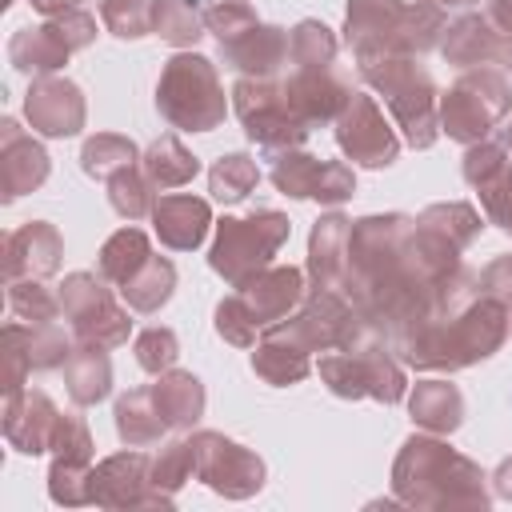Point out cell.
Instances as JSON below:
<instances>
[{
    "label": "cell",
    "instance_id": "obj_1",
    "mask_svg": "<svg viewBox=\"0 0 512 512\" xmlns=\"http://www.w3.org/2000/svg\"><path fill=\"white\" fill-rule=\"evenodd\" d=\"M412 228L416 216L408 212H380L352 220L344 296L352 300L360 320L380 340H388V348L424 316H432L436 304L444 300V288L452 284L424 268L412 244Z\"/></svg>",
    "mask_w": 512,
    "mask_h": 512
},
{
    "label": "cell",
    "instance_id": "obj_2",
    "mask_svg": "<svg viewBox=\"0 0 512 512\" xmlns=\"http://www.w3.org/2000/svg\"><path fill=\"white\" fill-rule=\"evenodd\" d=\"M508 312L496 296L480 292V272L460 268L444 288V300L432 316L392 340V352L404 368L416 372H460L496 356L508 340Z\"/></svg>",
    "mask_w": 512,
    "mask_h": 512
},
{
    "label": "cell",
    "instance_id": "obj_3",
    "mask_svg": "<svg viewBox=\"0 0 512 512\" xmlns=\"http://www.w3.org/2000/svg\"><path fill=\"white\" fill-rule=\"evenodd\" d=\"M392 496L408 508H488V476L436 432H412L392 460Z\"/></svg>",
    "mask_w": 512,
    "mask_h": 512
},
{
    "label": "cell",
    "instance_id": "obj_4",
    "mask_svg": "<svg viewBox=\"0 0 512 512\" xmlns=\"http://www.w3.org/2000/svg\"><path fill=\"white\" fill-rule=\"evenodd\" d=\"M360 80L384 100L396 128L404 132V144L424 152L440 136V88L432 72L420 64V56H376L356 60Z\"/></svg>",
    "mask_w": 512,
    "mask_h": 512
},
{
    "label": "cell",
    "instance_id": "obj_5",
    "mask_svg": "<svg viewBox=\"0 0 512 512\" xmlns=\"http://www.w3.org/2000/svg\"><path fill=\"white\" fill-rule=\"evenodd\" d=\"M156 112L180 132H212L228 116V96L220 72L208 56L180 48L164 60L156 80Z\"/></svg>",
    "mask_w": 512,
    "mask_h": 512
},
{
    "label": "cell",
    "instance_id": "obj_6",
    "mask_svg": "<svg viewBox=\"0 0 512 512\" xmlns=\"http://www.w3.org/2000/svg\"><path fill=\"white\" fill-rule=\"evenodd\" d=\"M316 372H320L324 388L340 400H364L368 396V400H380V404H400L408 396L404 364L396 360L388 340H380L376 332H368L352 348L324 352Z\"/></svg>",
    "mask_w": 512,
    "mask_h": 512
},
{
    "label": "cell",
    "instance_id": "obj_7",
    "mask_svg": "<svg viewBox=\"0 0 512 512\" xmlns=\"http://www.w3.org/2000/svg\"><path fill=\"white\" fill-rule=\"evenodd\" d=\"M288 232H292V220L276 208H256L248 216H224V220H216L208 268L216 276H224V284L236 288L272 264V256L284 248Z\"/></svg>",
    "mask_w": 512,
    "mask_h": 512
},
{
    "label": "cell",
    "instance_id": "obj_8",
    "mask_svg": "<svg viewBox=\"0 0 512 512\" xmlns=\"http://www.w3.org/2000/svg\"><path fill=\"white\" fill-rule=\"evenodd\" d=\"M512 112V84L496 64L468 68L448 92H440V132L456 144L488 140L492 128Z\"/></svg>",
    "mask_w": 512,
    "mask_h": 512
},
{
    "label": "cell",
    "instance_id": "obj_9",
    "mask_svg": "<svg viewBox=\"0 0 512 512\" xmlns=\"http://www.w3.org/2000/svg\"><path fill=\"white\" fill-rule=\"evenodd\" d=\"M232 112L244 124V136L252 144H260L268 156L272 152H288V148H304L308 140V124L296 116V108L288 104V92L276 80H252V76H236L232 84Z\"/></svg>",
    "mask_w": 512,
    "mask_h": 512
},
{
    "label": "cell",
    "instance_id": "obj_10",
    "mask_svg": "<svg viewBox=\"0 0 512 512\" xmlns=\"http://www.w3.org/2000/svg\"><path fill=\"white\" fill-rule=\"evenodd\" d=\"M60 312L76 336V344H100L120 348L132 336V320L124 304H116L108 280L100 272H68L60 284Z\"/></svg>",
    "mask_w": 512,
    "mask_h": 512
},
{
    "label": "cell",
    "instance_id": "obj_11",
    "mask_svg": "<svg viewBox=\"0 0 512 512\" xmlns=\"http://www.w3.org/2000/svg\"><path fill=\"white\" fill-rule=\"evenodd\" d=\"M272 328L280 336H288L304 352L352 348V344H360L372 332L360 320V312L352 308V300L344 292H328V288H308V296L300 300V308L292 316H284L280 324H272Z\"/></svg>",
    "mask_w": 512,
    "mask_h": 512
},
{
    "label": "cell",
    "instance_id": "obj_12",
    "mask_svg": "<svg viewBox=\"0 0 512 512\" xmlns=\"http://www.w3.org/2000/svg\"><path fill=\"white\" fill-rule=\"evenodd\" d=\"M188 444H192V460H196V480L208 484L216 496L248 500L264 488L268 468L252 448L228 440L224 432H208V428L192 432Z\"/></svg>",
    "mask_w": 512,
    "mask_h": 512
},
{
    "label": "cell",
    "instance_id": "obj_13",
    "mask_svg": "<svg viewBox=\"0 0 512 512\" xmlns=\"http://www.w3.org/2000/svg\"><path fill=\"white\" fill-rule=\"evenodd\" d=\"M268 180L280 196L288 200H316V204H344L356 196V172L344 160H320L304 148H288V152H272L268 156Z\"/></svg>",
    "mask_w": 512,
    "mask_h": 512
},
{
    "label": "cell",
    "instance_id": "obj_14",
    "mask_svg": "<svg viewBox=\"0 0 512 512\" xmlns=\"http://www.w3.org/2000/svg\"><path fill=\"white\" fill-rule=\"evenodd\" d=\"M408 12L404 0H348L344 4V44L352 60L412 56L408 52Z\"/></svg>",
    "mask_w": 512,
    "mask_h": 512
},
{
    "label": "cell",
    "instance_id": "obj_15",
    "mask_svg": "<svg viewBox=\"0 0 512 512\" xmlns=\"http://www.w3.org/2000/svg\"><path fill=\"white\" fill-rule=\"evenodd\" d=\"M336 144L360 168H388L400 156V136L368 92H352L348 108L336 116Z\"/></svg>",
    "mask_w": 512,
    "mask_h": 512
},
{
    "label": "cell",
    "instance_id": "obj_16",
    "mask_svg": "<svg viewBox=\"0 0 512 512\" xmlns=\"http://www.w3.org/2000/svg\"><path fill=\"white\" fill-rule=\"evenodd\" d=\"M92 504L96 508H172L152 488V456L140 448L116 452L92 464Z\"/></svg>",
    "mask_w": 512,
    "mask_h": 512
},
{
    "label": "cell",
    "instance_id": "obj_17",
    "mask_svg": "<svg viewBox=\"0 0 512 512\" xmlns=\"http://www.w3.org/2000/svg\"><path fill=\"white\" fill-rule=\"evenodd\" d=\"M24 120L32 124L36 136H48V140L76 136L88 120L80 84L68 76H32V84L24 92Z\"/></svg>",
    "mask_w": 512,
    "mask_h": 512
},
{
    "label": "cell",
    "instance_id": "obj_18",
    "mask_svg": "<svg viewBox=\"0 0 512 512\" xmlns=\"http://www.w3.org/2000/svg\"><path fill=\"white\" fill-rule=\"evenodd\" d=\"M280 84L288 92V104L296 108V116L308 128L336 124V116L352 100V88L336 68H288L280 76Z\"/></svg>",
    "mask_w": 512,
    "mask_h": 512
},
{
    "label": "cell",
    "instance_id": "obj_19",
    "mask_svg": "<svg viewBox=\"0 0 512 512\" xmlns=\"http://www.w3.org/2000/svg\"><path fill=\"white\" fill-rule=\"evenodd\" d=\"M52 172V160L36 136H28L12 116L0 120V200L12 204L36 192Z\"/></svg>",
    "mask_w": 512,
    "mask_h": 512
},
{
    "label": "cell",
    "instance_id": "obj_20",
    "mask_svg": "<svg viewBox=\"0 0 512 512\" xmlns=\"http://www.w3.org/2000/svg\"><path fill=\"white\" fill-rule=\"evenodd\" d=\"M236 296L244 300L248 316L264 332V328L280 324L284 316H292L300 308V300L308 296V284H304V272L300 268H292V264H268L252 280L236 284Z\"/></svg>",
    "mask_w": 512,
    "mask_h": 512
},
{
    "label": "cell",
    "instance_id": "obj_21",
    "mask_svg": "<svg viewBox=\"0 0 512 512\" xmlns=\"http://www.w3.org/2000/svg\"><path fill=\"white\" fill-rule=\"evenodd\" d=\"M60 424V408L40 388H20L4 396V440L20 456L52 452V436Z\"/></svg>",
    "mask_w": 512,
    "mask_h": 512
},
{
    "label": "cell",
    "instance_id": "obj_22",
    "mask_svg": "<svg viewBox=\"0 0 512 512\" xmlns=\"http://www.w3.org/2000/svg\"><path fill=\"white\" fill-rule=\"evenodd\" d=\"M224 68H232L236 76H252V80H276L288 72V28L280 24H252L248 32H240L236 40L216 44Z\"/></svg>",
    "mask_w": 512,
    "mask_h": 512
},
{
    "label": "cell",
    "instance_id": "obj_23",
    "mask_svg": "<svg viewBox=\"0 0 512 512\" xmlns=\"http://www.w3.org/2000/svg\"><path fill=\"white\" fill-rule=\"evenodd\" d=\"M60 260H64V240L48 220H28L4 236V284L28 276L48 280L60 272Z\"/></svg>",
    "mask_w": 512,
    "mask_h": 512
},
{
    "label": "cell",
    "instance_id": "obj_24",
    "mask_svg": "<svg viewBox=\"0 0 512 512\" xmlns=\"http://www.w3.org/2000/svg\"><path fill=\"white\" fill-rule=\"evenodd\" d=\"M348 240H352V220L344 212H324L312 224V232H308V280H312V288L344 292Z\"/></svg>",
    "mask_w": 512,
    "mask_h": 512
},
{
    "label": "cell",
    "instance_id": "obj_25",
    "mask_svg": "<svg viewBox=\"0 0 512 512\" xmlns=\"http://www.w3.org/2000/svg\"><path fill=\"white\" fill-rule=\"evenodd\" d=\"M212 224H216V220H212V204L200 200V196H188V192L160 196L156 208H152V228H156L160 244L172 248V252H192V248H200Z\"/></svg>",
    "mask_w": 512,
    "mask_h": 512
},
{
    "label": "cell",
    "instance_id": "obj_26",
    "mask_svg": "<svg viewBox=\"0 0 512 512\" xmlns=\"http://www.w3.org/2000/svg\"><path fill=\"white\" fill-rule=\"evenodd\" d=\"M76 48L68 44V36L60 32V24L48 16L44 24H28V28H16L12 40H8V64L20 72V76H56L68 56Z\"/></svg>",
    "mask_w": 512,
    "mask_h": 512
},
{
    "label": "cell",
    "instance_id": "obj_27",
    "mask_svg": "<svg viewBox=\"0 0 512 512\" xmlns=\"http://www.w3.org/2000/svg\"><path fill=\"white\" fill-rule=\"evenodd\" d=\"M440 56L444 64L468 72L480 64H496L500 60V32L484 20V12H460L456 20H448L444 36H440Z\"/></svg>",
    "mask_w": 512,
    "mask_h": 512
},
{
    "label": "cell",
    "instance_id": "obj_28",
    "mask_svg": "<svg viewBox=\"0 0 512 512\" xmlns=\"http://www.w3.org/2000/svg\"><path fill=\"white\" fill-rule=\"evenodd\" d=\"M152 396H156V408H160L168 432H192L204 416V404H208L200 376H192L184 368L160 372L156 384H152Z\"/></svg>",
    "mask_w": 512,
    "mask_h": 512
},
{
    "label": "cell",
    "instance_id": "obj_29",
    "mask_svg": "<svg viewBox=\"0 0 512 512\" xmlns=\"http://www.w3.org/2000/svg\"><path fill=\"white\" fill-rule=\"evenodd\" d=\"M408 416L424 432L452 436L464 424V392L452 380H420L408 392Z\"/></svg>",
    "mask_w": 512,
    "mask_h": 512
},
{
    "label": "cell",
    "instance_id": "obj_30",
    "mask_svg": "<svg viewBox=\"0 0 512 512\" xmlns=\"http://www.w3.org/2000/svg\"><path fill=\"white\" fill-rule=\"evenodd\" d=\"M252 372L272 384V388H288V384H300L308 380L312 372V352L296 348L288 336H280L276 328H264L260 340H256V352H252Z\"/></svg>",
    "mask_w": 512,
    "mask_h": 512
},
{
    "label": "cell",
    "instance_id": "obj_31",
    "mask_svg": "<svg viewBox=\"0 0 512 512\" xmlns=\"http://www.w3.org/2000/svg\"><path fill=\"white\" fill-rule=\"evenodd\" d=\"M116 436L124 448H148V444H160L168 424L156 408V396H152V384L148 388H132L124 396H116Z\"/></svg>",
    "mask_w": 512,
    "mask_h": 512
},
{
    "label": "cell",
    "instance_id": "obj_32",
    "mask_svg": "<svg viewBox=\"0 0 512 512\" xmlns=\"http://www.w3.org/2000/svg\"><path fill=\"white\" fill-rule=\"evenodd\" d=\"M64 388L72 396V404L92 408L112 392V360L108 348L100 344H76V352L64 364Z\"/></svg>",
    "mask_w": 512,
    "mask_h": 512
},
{
    "label": "cell",
    "instance_id": "obj_33",
    "mask_svg": "<svg viewBox=\"0 0 512 512\" xmlns=\"http://www.w3.org/2000/svg\"><path fill=\"white\" fill-rule=\"evenodd\" d=\"M148 256H152V240L140 232V228H132V224H124V228H116L104 244H100V256H96V272L108 280V284H128L144 264H148Z\"/></svg>",
    "mask_w": 512,
    "mask_h": 512
},
{
    "label": "cell",
    "instance_id": "obj_34",
    "mask_svg": "<svg viewBox=\"0 0 512 512\" xmlns=\"http://www.w3.org/2000/svg\"><path fill=\"white\" fill-rule=\"evenodd\" d=\"M140 168H144V176H148L156 188H180V184H188V180L200 172V160H196L172 132H164V136H156V140L140 152Z\"/></svg>",
    "mask_w": 512,
    "mask_h": 512
},
{
    "label": "cell",
    "instance_id": "obj_35",
    "mask_svg": "<svg viewBox=\"0 0 512 512\" xmlns=\"http://www.w3.org/2000/svg\"><path fill=\"white\" fill-rule=\"evenodd\" d=\"M176 292V264L168 256H148V264L128 280L120 284V296L132 312H160Z\"/></svg>",
    "mask_w": 512,
    "mask_h": 512
},
{
    "label": "cell",
    "instance_id": "obj_36",
    "mask_svg": "<svg viewBox=\"0 0 512 512\" xmlns=\"http://www.w3.org/2000/svg\"><path fill=\"white\" fill-rule=\"evenodd\" d=\"M136 164H140V148L132 136H120V132H96L80 148V168L92 180H112L116 172L136 168Z\"/></svg>",
    "mask_w": 512,
    "mask_h": 512
},
{
    "label": "cell",
    "instance_id": "obj_37",
    "mask_svg": "<svg viewBox=\"0 0 512 512\" xmlns=\"http://www.w3.org/2000/svg\"><path fill=\"white\" fill-rule=\"evenodd\" d=\"M212 0H156V28L152 36H160L172 48H192L208 24H204V8Z\"/></svg>",
    "mask_w": 512,
    "mask_h": 512
},
{
    "label": "cell",
    "instance_id": "obj_38",
    "mask_svg": "<svg viewBox=\"0 0 512 512\" xmlns=\"http://www.w3.org/2000/svg\"><path fill=\"white\" fill-rule=\"evenodd\" d=\"M336 52L340 40L324 20H300L288 28V68H332Z\"/></svg>",
    "mask_w": 512,
    "mask_h": 512
},
{
    "label": "cell",
    "instance_id": "obj_39",
    "mask_svg": "<svg viewBox=\"0 0 512 512\" xmlns=\"http://www.w3.org/2000/svg\"><path fill=\"white\" fill-rule=\"evenodd\" d=\"M260 184V164L248 152H224L212 168H208V192L220 204H240L248 200V192Z\"/></svg>",
    "mask_w": 512,
    "mask_h": 512
},
{
    "label": "cell",
    "instance_id": "obj_40",
    "mask_svg": "<svg viewBox=\"0 0 512 512\" xmlns=\"http://www.w3.org/2000/svg\"><path fill=\"white\" fill-rule=\"evenodd\" d=\"M20 332H24V348H28L32 372L64 368L68 356L76 352V336H72V328H60L56 320H44V324H24V320H20Z\"/></svg>",
    "mask_w": 512,
    "mask_h": 512
},
{
    "label": "cell",
    "instance_id": "obj_41",
    "mask_svg": "<svg viewBox=\"0 0 512 512\" xmlns=\"http://www.w3.org/2000/svg\"><path fill=\"white\" fill-rule=\"evenodd\" d=\"M104 188H108V204H112V212L124 216V220L152 216V208H156V184L144 176L140 164L116 172L112 180H104Z\"/></svg>",
    "mask_w": 512,
    "mask_h": 512
},
{
    "label": "cell",
    "instance_id": "obj_42",
    "mask_svg": "<svg viewBox=\"0 0 512 512\" xmlns=\"http://www.w3.org/2000/svg\"><path fill=\"white\" fill-rule=\"evenodd\" d=\"M420 220L428 224V228H436L444 240H452L460 252L480 236V212L468 204V200H440V204H428L424 212H420Z\"/></svg>",
    "mask_w": 512,
    "mask_h": 512
},
{
    "label": "cell",
    "instance_id": "obj_43",
    "mask_svg": "<svg viewBox=\"0 0 512 512\" xmlns=\"http://www.w3.org/2000/svg\"><path fill=\"white\" fill-rule=\"evenodd\" d=\"M196 476V460H192V444L188 440H168L160 444V452H152V488L172 504L176 492Z\"/></svg>",
    "mask_w": 512,
    "mask_h": 512
},
{
    "label": "cell",
    "instance_id": "obj_44",
    "mask_svg": "<svg viewBox=\"0 0 512 512\" xmlns=\"http://www.w3.org/2000/svg\"><path fill=\"white\" fill-rule=\"evenodd\" d=\"M100 20L116 40H144L156 28V0H100Z\"/></svg>",
    "mask_w": 512,
    "mask_h": 512
},
{
    "label": "cell",
    "instance_id": "obj_45",
    "mask_svg": "<svg viewBox=\"0 0 512 512\" xmlns=\"http://www.w3.org/2000/svg\"><path fill=\"white\" fill-rule=\"evenodd\" d=\"M8 288V308H12V316L16 320H24V324H44V320H56V316H64L60 312V296H52L48 288H44V280H8L4 284Z\"/></svg>",
    "mask_w": 512,
    "mask_h": 512
},
{
    "label": "cell",
    "instance_id": "obj_46",
    "mask_svg": "<svg viewBox=\"0 0 512 512\" xmlns=\"http://www.w3.org/2000/svg\"><path fill=\"white\" fill-rule=\"evenodd\" d=\"M48 496L56 504H64V508L92 504V464H76V460L52 456V464H48Z\"/></svg>",
    "mask_w": 512,
    "mask_h": 512
},
{
    "label": "cell",
    "instance_id": "obj_47",
    "mask_svg": "<svg viewBox=\"0 0 512 512\" xmlns=\"http://www.w3.org/2000/svg\"><path fill=\"white\" fill-rule=\"evenodd\" d=\"M476 196H480V208H484L488 224H496L500 232L512 236V160H504L492 176H484L476 184Z\"/></svg>",
    "mask_w": 512,
    "mask_h": 512
},
{
    "label": "cell",
    "instance_id": "obj_48",
    "mask_svg": "<svg viewBox=\"0 0 512 512\" xmlns=\"http://www.w3.org/2000/svg\"><path fill=\"white\" fill-rule=\"evenodd\" d=\"M212 328H216V336H220L224 344H232V348H256V340H260V328H256V320L248 316V308H244V300H240L236 292L216 304Z\"/></svg>",
    "mask_w": 512,
    "mask_h": 512
},
{
    "label": "cell",
    "instance_id": "obj_49",
    "mask_svg": "<svg viewBox=\"0 0 512 512\" xmlns=\"http://www.w3.org/2000/svg\"><path fill=\"white\" fill-rule=\"evenodd\" d=\"M132 352H136V364L148 372V376H160L168 368H176V356H180V340L172 328H144L136 340H132Z\"/></svg>",
    "mask_w": 512,
    "mask_h": 512
},
{
    "label": "cell",
    "instance_id": "obj_50",
    "mask_svg": "<svg viewBox=\"0 0 512 512\" xmlns=\"http://www.w3.org/2000/svg\"><path fill=\"white\" fill-rule=\"evenodd\" d=\"M204 24L216 36V44H224V40H236L240 32H248L252 24H260V16L248 0H212L204 8Z\"/></svg>",
    "mask_w": 512,
    "mask_h": 512
},
{
    "label": "cell",
    "instance_id": "obj_51",
    "mask_svg": "<svg viewBox=\"0 0 512 512\" xmlns=\"http://www.w3.org/2000/svg\"><path fill=\"white\" fill-rule=\"evenodd\" d=\"M52 456H60V460H76V464H92L96 444H92V432H88L84 416H76V412H60V424H56V436H52Z\"/></svg>",
    "mask_w": 512,
    "mask_h": 512
},
{
    "label": "cell",
    "instance_id": "obj_52",
    "mask_svg": "<svg viewBox=\"0 0 512 512\" xmlns=\"http://www.w3.org/2000/svg\"><path fill=\"white\" fill-rule=\"evenodd\" d=\"M0 360H4V396L20 392L28 384V372H32V360H28V348H24V332H20V320L4 324V336H0Z\"/></svg>",
    "mask_w": 512,
    "mask_h": 512
},
{
    "label": "cell",
    "instance_id": "obj_53",
    "mask_svg": "<svg viewBox=\"0 0 512 512\" xmlns=\"http://www.w3.org/2000/svg\"><path fill=\"white\" fill-rule=\"evenodd\" d=\"M504 160H508V148H504L500 140H476V144H468V148H464L460 172H464V180L476 188V184H480L484 176H492Z\"/></svg>",
    "mask_w": 512,
    "mask_h": 512
},
{
    "label": "cell",
    "instance_id": "obj_54",
    "mask_svg": "<svg viewBox=\"0 0 512 512\" xmlns=\"http://www.w3.org/2000/svg\"><path fill=\"white\" fill-rule=\"evenodd\" d=\"M480 292H488V296H496L504 304L508 332H512V252H504V256H496V260H488L480 268Z\"/></svg>",
    "mask_w": 512,
    "mask_h": 512
},
{
    "label": "cell",
    "instance_id": "obj_55",
    "mask_svg": "<svg viewBox=\"0 0 512 512\" xmlns=\"http://www.w3.org/2000/svg\"><path fill=\"white\" fill-rule=\"evenodd\" d=\"M484 20L500 32V40H512V0H488L484 4Z\"/></svg>",
    "mask_w": 512,
    "mask_h": 512
},
{
    "label": "cell",
    "instance_id": "obj_56",
    "mask_svg": "<svg viewBox=\"0 0 512 512\" xmlns=\"http://www.w3.org/2000/svg\"><path fill=\"white\" fill-rule=\"evenodd\" d=\"M488 480H492V496H500V500L512 504V456H504Z\"/></svg>",
    "mask_w": 512,
    "mask_h": 512
},
{
    "label": "cell",
    "instance_id": "obj_57",
    "mask_svg": "<svg viewBox=\"0 0 512 512\" xmlns=\"http://www.w3.org/2000/svg\"><path fill=\"white\" fill-rule=\"evenodd\" d=\"M40 16H60V12H72V8H80V0H28Z\"/></svg>",
    "mask_w": 512,
    "mask_h": 512
},
{
    "label": "cell",
    "instance_id": "obj_58",
    "mask_svg": "<svg viewBox=\"0 0 512 512\" xmlns=\"http://www.w3.org/2000/svg\"><path fill=\"white\" fill-rule=\"evenodd\" d=\"M432 4H436V8H460V12H468L476 0H432Z\"/></svg>",
    "mask_w": 512,
    "mask_h": 512
},
{
    "label": "cell",
    "instance_id": "obj_59",
    "mask_svg": "<svg viewBox=\"0 0 512 512\" xmlns=\"http://www.w3.org/2000/svg\"><path fill=\"white\" fill-rule=\"evenodd\" d=\"M504 148H508V152H512V124H508V128H504Z\"/></svg>",
    "mask_w": 512,
    "mask_h": 512
}]
</instances>
